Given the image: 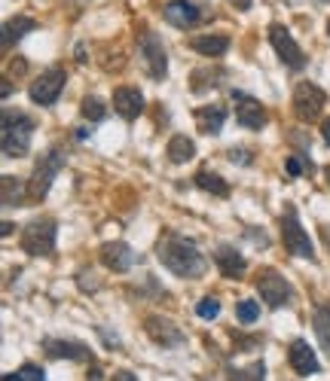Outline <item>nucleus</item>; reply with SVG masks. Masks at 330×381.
I'll use <instances>...</instances> for the list:
<instances>
[{"mask_svg": "<svg viewBox=\"0 0 330 381\" xmlns=\"http://www.w3.org/2000/svg\"><path fill=\"white\" fill-rule=\"evenodd\" d=\"M156 257H159V263H163L172 274H178V278L196 281V278H202L205 269H208V263L199 253V247L189 241V238L178 235V232H165V235L159 238Z\"/></svg>", "mask_w": 330, "mask_h": 381, "instance_id": "nucleus-1", "label": "nucleus"}, {"mask_svg": "<svg viewBox=\"0 0 330 381\" xmlns=\"http://www.w3.org/2000/svg\"><path fill=\"white\" fill-rule=\"evenodd\" d=\"M34 135V119L28 113H3V156L10 159H22L28 156V146H31Z\"/></svg>", "mask_w": 330, "mask_h": 381, "instance_id": "nucleus-2", "label": "nucleus"}, {"mask_svg": "<svg viewBox=\"0 0 330 381\" xmlns=\"http://www.w3.org/2000/svg\"><path fill=\"white\" fill-rule=\"evenodd\" d=\"M65 162H68V156H65V150H61V146H52V150H49L46 156L37 162L31 180H28V195H31V202H43L46 199L49 186H52V180L59 177V171L65 168Z\"/></svg>", "mask_w": 330, "mask_h": 381, "instance_id": "nucleus-3", "label": "nucleus"}, {"mask_svg": "<svg viewBox=\"0 0 330 381\" xmlns=\"http://www.w3.org/2000/svg\"><path fill=\"white\" fill-rule=\"evenodd\" d=\"M55 232H59V223L52 217H43V220H31L22 232V250L28 257H52L55 250Z\"/></svg>", "mask_w": 330, "mask_h": 381, "instance_id": "nucleus-4", "label": "nucleus"}, {"mask_svg": "<svg viewBox=\"0 0 330 381\" xmlns=\"http://www.w3.org/2000/svg\"><path fill=\"white\" fill-rule=\"evenodd\" d=\"M282 238H285L287 253H293L300 259H315V247L309 241L303 223L297 220V208L293 204H285V210H282Z\"/></svg>", "mask_w": 330, "mask_h": 381, "instance_id": "nucleus-5", "label": "nucleus"}, {"mask_svg": "<svg viewBox=\"0 0 330 381\" xmlns=\"http://www.w3.org/2000/svg\"><path fill=\"white\" fill-rule=\"evenodd\" d=\"M327 104V95L321 86H315V83H297V89H293V113H297V119H303V122H315V119L321 116V110H324Z\"/></svg>", "mask_w": 330, "mask_h": 381, "instance_id": "nucleus-6", "label": "nucleus"}, {"mask_svg": "<svg viewBox=\"0 0 330 381\" xmlns=\"http://www.w3.org/2000/svg\"><path fill=\"white\" fill-rule=\"evenodd\" d=\"M65 83H68L65 67H49L46 74H40L37 80L31 83L28 95H31V101L37 104V107H52V104L59 101V95H61V89H65Z\"/></svg>", "mask_w": 330, "mask_h": 381, "instance_id": "nucleus-7", "label": "nucleus"}, {"mask_svg": "<svg viewBox=\"0 0 330 381\" xmlns=\"http://www.w3.org/2000/svg\"><path fill=\"white\" fill-rule=\"evenodd\" d=\"M138 49H141V55H144L147 74H150L153 80H165V74H168V55H165L163 37H159V34H153V31H141V37H138Z\"/></svg>", "mask_w": 330, "mask_h": 381, "instance_id": "nucleus-8", "label": "nucleus"}, {"mask_svg": "<svg viewBox=\"0 0 330 381\" xmlns=\"http://www.w3.org/2000/svg\"><path fill=\"white\" fill-rule=\"evenodd\" d=\"M257 293H260V299L266 302L269 308H282L291 302V284L285 281V274H278L276 269H263L257 274Z\"/></svg>", "mask_w": 330, "mask_h": 381, "instance_id": "nucleus-9", "label": "nucleus"}, {"mask_svg": "<svg viewBox=\"0 0 330 381\" xmlns=\"http://www.w3.org/2000/svg\"><path fill=\"white\" fill-rule=\"evenodd\" d=\"M269 43L272 49L278 52V58L285 61L291 70H303L306 67V55H303V49L297 46V40L291 37V31H287L285 25H269Z\"/></svg>", "mask_w": 330, "mask_h": 381, "instance_id": "nucleus-10", "label": "nucleus"}, {"mask_svg": "<svg viewBox=\"0 0 330 381\" xmlns=\"http://www.w3.org/2000/svg\"><path fill=\"white\" fill-rule=\"evenodd\" d=\"M43 351L49 360H76V363H92L95 354L89 345L74 338H43Z\"/></svg>", "mask_w": 330, "mask_h": 381, "instance_id": "nucleus-11", "label": "nucleus"}, {"mask_svg": "<svg viewBox=\"0 0 330 381\" xmlns=\"http://www.w3.org/2000/svg\"><path fill=\"white\" fill-rule=\"evenodd\" d=\"M233 104H236V119L245 125L248 131L266 129V110L260 107L257 98L245 95V91H233Z\"/></svg>", "mask_w": 330, "mask_h": 381, "instance_id": "nucleus-12", "label": "nucleus"}, {"mask_svg": "<svg viewBox=\"0 0 330 381\" xmlns=\"http://www.w3.org/2000/svg\"><path fill=\"white\" fill-rule=\"evenodd\" d=\"M144 329H147V336L159 345V348H181V345H184V333H181V329L174 327L168 317L150 314L144 320Z\"/></svg>", "mask_w": 330, "mask_h": 381, "instance_id": "nucleus-13", "label": "nucleus"}, {"mask_svg": "<svg viewBox=\"0 0 330 381\" xmlns=\"http://www.w3.org/2000/svg\"><path fill=\"white\" fill-rule=\"evenodd\" d=\"M214 265L220 269L223 278H229V281L245 278V269H248V263H245V257L236 250V244H217L214 247Z\"/></svg>", "mask_w": 330, "mask_h": 381, "instance_id": "nucleus-14", "label": "nucleus"}, {"mask_svg": "<svg viewBox=\"0 0 330 381\" xmlns=\"http://www.w3.org/2000/svg\"><path fill=\"white\" fill-rule=\"evenodd\" d=\"M101 263L107 265L110 272L123 274L135 265V250L123 241H107V244H101Z\"/></svg>", "mask_w": 330, "mask_h": 381, "instance_id": "nucleus-15", "label": "nucleus"}, {"mask_svg": "<svg viewBox=\"0 0 330 381\" xmlns=\"http://www.w3.org/2000/svg\"><path fill=\"white\" fill-rule=\"evenodd\" d=\"M287 363L293 366L297 375H315V372L321 369L315 351L309 348V342H303V338H293L291 342V348H287Z\"/></svg>", "mask_w": 330, "mask_h": 381, "instance_id": "nucleus-16", "label": "nucleus"}, {"mask_svg": "<svg viewBox=\"0 0 330 381\" xmlns=\"http://www.w3.org/2000/svg\"><path fill=\"white\" fill-rule=\"evenodd\" d=\"M114 110L119 113L123 119H138L144 113V95H141V89H135V86H119L114 91Z\"/></svg>", "mask_w": 330, "mask_h": 381, "instance_id": "nucleus-17", "label": "nucleus"}, {"mask_svg": "<svg viewBox=\"0 0 330 381\" xmlns=\"http://www.w3.org/2000/svg\"><path fill=\"white\" fill-rule=\"evenodd\" d=\"M163 16L174 28H193L202 19V10L196 3H189V0H172V3L163 6Z\"/></svg>", "mask_w": 330, "mask_h": 381, "instance_id": "nucleus-18", "label": "nucleus"}, {"mask_svg": "<svg viewBox=\"0 0 330 381\" xmlns=\"http://www.w3.org/2000/svg\"><path fill=\"white\" fill-rule=\"evenodd\" d=\"M193 116H196V122H199V131L208 135V138L220 135L223 122H227V110H223L220 104H208V107L193 110Z\"/></svg>", "mask_w": 330, "mask_h": 381, "instance_id": "nucleus-19", "label": "nucleus"}, {"mask_svg": "<svg viewBox=\"0 0 330 381\" xmlns=\"http://www.w3.org/2000/svg\"><path fill=\"white\" fill-rule=\"evenodd\" d=\"M189 49H196L199 55H208V58H220L229 49V37H223V34H202V37L189 40Z\"/></svg>", "mask_w": 330, "mask_h": 381, "instance_id": "nucleus-20", "label": "nucleus"}, {"mask_svg": "<svg viewBox=\"0 0 330 381\" xmlns=\"http://www.w3.org/2000/svg\"><path fill=\"white\" fill-rule=\"evenodd\" d=\"M196 186L205 189V193L217 195V199H229V183L220 177V174H214L212 168H202L199 174H196Z\"/></svg>", "mask_w": 330, "mask_h": 381, "instance_id": "nucleus-21", "label": "nucleus"}, {"mask_svg": "<svg viewBox=\"0 0 330 381\" xmlns=\"http://www.w3.org/2000/svg\"><path fill=\"white\" fill-rule=\"evenodd\" d=\"M34 31V19L31 16H16L3 25V49H12V43L25 37V34Z\"/></svg>", "mask_w": 330, "mask_h": 381, "instance_id": "nucleus-22", "label": "nucleus"}, {"mask_svg": "<svg viewBox=\"0 0 330 381\" xmlns=\"http://www.w3.org/2000/svg\"><path fill=\"white\" fill-rule=\"evenodd\" d=\"M168 159L174 162V165H184V162H189L196 156V144H193V138H187V135H174L172 140H168Z\"/></svg>", "mask_w": 330, "mask_h": 381, "instance_id": "nucleus-23", "label": "nucleus"}, {"mask_svg": "<svg viewBox=\"0 0 330 381\" xmlns=\"http://www.w3.org/2000/svg\"><path fill=\"white\" fill-rule=\"evenodd\" d=\"M312 327H315V336L321 342V351L330 357V305H318L312 314Z\"/></svg>", "mask_w": 330, "mask_h": 381, "instance_id": "nucleus-24", "label": "nucleus"}, {"mask_svg": "<svg viewBox=\"0 0 330 381\" xmlns=\"http://www.w3.org/2000/svg\"><path fill=\"white\" fill-rule=\"evenodd\" d=\"M227 381H266V366L263 360L245 366V369H227Z\"/></svg>", "mask_w": 330, "mask_h": 381, "instance_id": "nucleus-25", "label": "nucleus"}, {"mask_svg": "<svg viewBox=\"0 0 330 381\" xmlns=\"http://www.w3.org/2000/svg\"><path fill=\"white\" fill-rule=\"evenodd\" d=\"M80 110H83V116H86L89 122H101V119L107 116V107H104V101H101V98H95V95L83 98Z\"/></svg>", "mask_w": 330, "mask_h": 381, "instance_id": "nucleus-26", "label": "nucleus"}, {"mask_svg": "<svg viewBox=\"0 0 330 381\" xmlns=\"http://www.w3.org/2000/svg\"><path fill=\"white\" fill-rule=\"evenodd\" d=\"M22 195H28L22 183H19V180H12V177H3V208H12V204H22V202H25Z\"/></svg>", "mask_w": 330, "mask_h": 381, "instance_id": "nucleus-27", "label": "nucleus"}, {"mask_svg": "<svg viewBox=\"0 0 330 381\" xmlns=\"http://www.w3.org/2000/svg\"><path fill=\"white\" fill-rule=\"evenodd\" d=\"M236 317H238V323H257L260 320V305L254 299H242L236 305Z\"/></svg>", "mask_w": 330, "mask_h": 381, "instance_id": "nucleus-28", "label": "nucleus"}, {"mask_svg": "<svg viewBox=\"0 0 330 381\" xmlns=\"http://www.w3.org/2000/svg\"><path fill=\"white\" fill-rule=\"evenodd\" d=\"M196 314H199L202 320H214V317L220 314V299H217V296H205V299H199Z\"/></svg>", "mask_w": 330, "mask_h": 381, "instance_id": "nucleus-29", "label": "nucleus"}, {"mask_svg": "<svg viewBox=\"0 0 330 381\" xmlns=\"http://www.w3.org/2000/svg\"><path fill=\"white\" fill-rule=\"evenodd\" d=\"M202 83H208L212 89L220 86V83H223V70H196V74H193V89L199 91Z\"/></svg>", "mask_w": 330, "mask_h": 381, "instance_id": "nucleus-30", "label": "nucleus"}, {"mask_svg": "<svg viewBox=\"0 0 330 381\" xmlns=\"http://www.w3.org/2000/svg\"><path fill=\"white\" fill-rule=\"evenodd\" d=\"M233 345H236V351H254L263 345V338L260 336H236L233 333Z\"/></svg>", "mask_w": 330, "mask_h": 381, "instance_id": "nucleus-31", "label": "nucleus"}, {"mask_svg": "<svg viewBox=\"0 0 330 381\" xmlns=\"http://www.w3.org/2000/svg\"><path fill=\"white\" fill-rule=\"evenodd\" d=\"M22 378H25V381H46L43 369H40V366H34V363H25V366H22Z\"/></svg>", "mask_w": 330, "mask_h": 381, "instance_id": "nucleus-32", "label": "nucleus"}, {"mask_svg": "<svg viewBox=\"0 0 330 381\" xmlns=\"http://www.w3.org/2000/svg\"><path fill=\"white\" fill-rule=\"evenodd\" d=\"M309 168H306V162L300 159V156H291L287 159V174H291V177H300V174H306Z\"/></svg>", "mask_w": 330, "mask_h": 381, "instance_id": "nucleus-33", "label": "nucleus"}, {"mask_svg": "<svg viewBox=\"0 0 330 381\" xmlns=\"http://www.w3.org/2000/svg\"><path fill=\"white\" fill-rule=\"evenodd\" d=\"M114 381H138V378L132 375V372H125V369H123V372H116V375H114Z\"/></svg>", "mask_w": 330, "mask_h": 381, "instance_id": "nucleus-34", "label": "nucleus"}, {"mask_svg": "<svg viewBox=\"0 0 330 381\" xmlns=\"http://www.w3.org/2000/svg\"><path fill=\"white\" fill-rule=\"evenodd\" d=\"M321 138H324L327 144H330V119H324V122H321Z\"/></svg>", "mask_w": 330, "mask_h": 381, "instance_id": "nucleus-35", "label": "nucleus"}, {"mask_svg": "<svg viewBox=\"0 0 330 381\" xmlns=\"http://www.w3.org/2000/svg\"><path fill=\"white\" fill-rule=\"evenodd\" d=\"M233 3H238V10H248V6H251V0H233Z\"/></svg>", "mask_w": 330, "mask_h": 381, "instance_id": "nucleus-36", "label": "nucleus"}, {"mask_svg": "<svg viewBox=\"0 0 330 381\" xmlns=\"http://www.w3.org/2000/svg\"><path fill=\"white\" fill-rule=\"evenodd\" d=\"M3 381H25V378H22V372H19V375H3Z\"/></svg>", "mask_w": 330, "mask_h": 381, "instance_id": "nucleus-37", "label": "nucleus"}, {"mask_svg": "<svg viewBox=\"0 0 330 381\" xmlns=\"http://www.w3.org/2000/svg\"><path fill=\"white\" fill-rule=\"evenodd\" d=\"M327 180H330V168H327Z\"/></svg>", "mask_w": 330, "mask_h": 381, "instance_id": "nucleus-38", "label": "nucleus"}, {"mask_svg": "<svg viewBox=\"0 0 330 381\" xmlns=\"http://www.w3.org/2000/svg\"><path fill=\"white\" fill-rule=\"evenodd\" d=\"M287 3H297V0H287Z\"/></svg>", "mask_w": 330, "mask_h": 381, "instance_id": "nucleus-39", "label": "nucleus"}, {"mask_svg": "<svg viewBox=\"0 0 330 381\" xmlns=\"http://www.w3.org/2000/svg\"><path fill=\"white\" fill-rule=\"evenodd\" d=\"M327 34H330V22H327Z\"/></svg>", "mask_w": 330, "mask_h": 381, "instance_id": "nucleus-40", "label": "nucleus"}]
</instances>
